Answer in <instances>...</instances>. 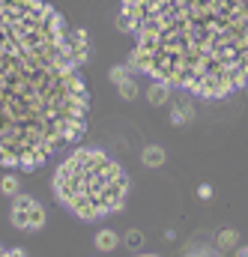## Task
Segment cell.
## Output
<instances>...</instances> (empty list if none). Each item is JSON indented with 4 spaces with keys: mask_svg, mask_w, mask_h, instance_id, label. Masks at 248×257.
Segmentation results:
<instances>
[{
    "mask_svg": "<svg viewBox=\"0 0 248 257\" xmlns=\"http://www.w3.org/2000/svg\"><path fill=\"white\" fill-rule=\"evenodd\" d=\"M144 257H156V254H144Z\"/></svg>",
    "mask_w": 248,
    "mask_h": 257,
    "instance_id": "e0dca14e",
    "label": "cell"
},
{
    "mask_svg": "<svg viewBox=\"0 0 248 257\" xmlns=\"http://www.w3.org/2000/svg\"><path fill=\"white\" fill-rule=\"evenodd\" d=\"M69 45H72V54L78 57L81 66L90 60V36H87V30H81V27L69 30Z\"/></svg>",
    "mask_w": 248,
    "mask_h": 257,
    "instance_id": "5b68a950",
    "label": "cell"
},
{
    "mask_svg": "<svg viewBox=\"0 0 248 257\" xmlns=\"http://www.w3.org/2000/svg\"><path fill=\"white\" fill-rule=\"evenodd\" d=\"M197 194H200V200H209V197H212V186H209V183H200V186H197Z\"/></svg>",
    "mask_w": 248,
    "mask_h": 257,
    "instance_id": "9a60e30c",
    "label": "cell"
},
{
    "mask_svg": "<svg viewBox=\"0 0 248 257\" xmlns=\"http://www.w3.org/2000/svg\"><path fill=\"white\" fill-rule=\"evenodd\" d=\"M129 66L203 99L248 87V0H123Z\"/></svg>",
    "mask_w": 248,
    "mask_h": 257,
    "instance_id": "7a4b0ae2",
    "label": "cell"
},
{
    "mask_svg": "<svg viewBox=\"0 0 248 257\" xmlns=\"http://www.w3.org/2000/svg\"><path fill=\"white\" fill-rule=\"evenodd\" d=\"M194 105H191V99H180L174 108H171V123L174 126H186V123H191L194 120Z\"/></svg>",
    "mask_w": 248,
    "mask_h": 257,
    "instance_id": "8992f818",
    "label": "cell"
},
{
    "mask_svg": "<svg viewBox=\"0 0 248 257\" xmlns=\"http://www.w3.org/2000/svg\"><path fill=\"white\" fill-rule=\"evenodd\" d=\"M0 189H3V194H9V197H12V194L18 192V180H15L12 174H6V177L0 180Z\"/></svg>",
    "mask_w": 248,
    "mask_h": 257,
    "instance_id": "7c38bea8",
    "label": "cell"
},
{
    "mask_svg": "<svg viewBox=\"0 0 248 257\" xmlns=\"http://www.w3.org/2000/svg\"><path fill=\"white\" fill-rule=\"evenodd\" d=\"M9 218H12V224L21 227V230H36V227L45 224V209H42L33 197L18 194V197L12 200V212H9Z\"/></svg>",
    "mask_w": 248,
    "mask_h": 257,
    "instance_id": "277c9868",
    "label": "cell"
},
{
    "mask_svg": "<svg viewBox=\"0 0 248 257\" xmlns=\"http://www.w3.org/2000/svg\"><path fill=\"white\" fill-rule=\"evenodd\" d=\"M117 245V233L114 230H99V236H96V248L99 251H111Z\"/></svg>",
    "mask_w": 248,
    "mask_h": 257,
    "instance_id": "9c48e42d",
    "label": "cell"
},
{
    "mask_svg": "<svg viewBox=\"0 0 248 257\" xmlns=\"http://www.w3.org/2000/svg\"><path fill=\"white\" fill-rule=\"evenodd\" d=\"M165 147H159V144H150V147H144L141 150V162L147 165V168H162L165 165Z\"/></svg>",
    "mask_w": 248,
    "mask_h": 257,
    "instance_id": "ba28073f",
    "label": "cell"
},
{
    "mask_svg": "<svg viewBox=\"0 0 248 257\" xmlns=\"http://www.w3.org/2000/svg\"><path fill=\"white\" fill-rule=\"evenodd\" d=\"M126 78H132V66H114V69H111V81H114V84H120Z\"/></svg>",
    "mask_w": 248,
    "mask_h": 257,
    "instance_id": "4fadbf2b",
    "label": "cell"
},
{
    "mask_svg": "<svg viewBox=\"0 0 248 257\" xmlns=\"http://www.w3.org/2000/svg\"><path fill=\"white\" fill-rule=\"evenodd\" d=\"M69 27L42 0H0V168H36L87 128Z\"/></svg>",
    "mask_w": 248,
    "mask_h": 257,
    "instance_id": "6da1fadb",
    "label": "cell"
},
{
    "mask_svg": "<svg viewBox=\"0 0 248 257\" xmlns=\"http://www.w3.org/2000/svg\"><path fill=\"white\" fill-rule=\"evenodd\" d=\"M129 180L120 165L102 150H75L54 174V197L78 218H99L126 203Z\"/></svg>",
    "mask_w": 248,
    "mask_h": 257,
    "instance_id": "3957f363",
    "label": "cell"
},
{
    "mask_svg": "<svg viewBox=\"0 0 248 257\" xmlns=\"http://www.w3.org/2000/svg\"><path fill=\"white\" fill-rule=\"evenodd\" d=\"M236 239H239L236 230H221V233H218V248H233Z\"/></svg>",
    "mask_w": 248,
    "mask_h": 257,
    "instance_id": "8fae6325",
    "label": "cell"
},
{
    "mask_svg": "<svg viewBox=\"0 0 248 257\" xmlns=\"http://www.w3.org/2000/svg\"><path fill=\"white\" fill-rule=\"evenodd\" d=\"M141 242H144V233L141 230H129L126 233V245L129 248H141Z\"/></svg>",
    "mask_w": 248,
    "mask_h": 257,
    "instance_id": "5bb4252c",
    "label": "cell"
},
{
    "mask_svg": "<svg viewBox=\"0 0 248 257\" xmlns=\"http://www.w3.org/2000/svg\"><path fill=\"white\" fill-rule=\"evenodd\" d=\"M117 90H120V96H123V99H129V102H132V99L138 96V84H135L132 78H126V81H120V84H117Z\"/></svg>",
    "mask_w": 248,
    "mask_h": 257,
    "instance_id": "30bf717a",
    "label": "cell"
},
{
    "mask_svg": "<svg viewBox=\"0 0 248 257\" xmlns=\"http://www.w3.org/2000/svg\"><path fill=\"white\" fill-rule=\"evenodd\" d=\"M0 257H24L21 251H6V248H0Z\"/></svg>",
    "mask_w": 248,
    "mask_h": 257,
    "instance_id": "2e32d148",
    "label": "cell"
},
{
    "mask_svg": "<svg viewBox=\"0 0 248 257\" xmlns=\"http://www.w3.org/2000/svg\"><path fill=\"white\" fill-rule=\"evenodd\" d=\"M171 90H174V84H168V81H153L150 90H147L150 105H165V102L171 99Z\"/></svg>",
    "mask_w": 248,
    "mask_h": 257,
    "instance_id": "52a82bcc",
    "label": "cell"
}]
</instances>
